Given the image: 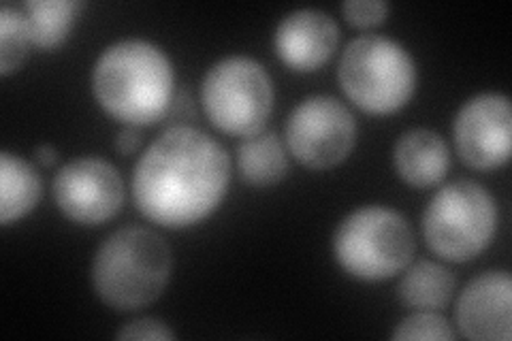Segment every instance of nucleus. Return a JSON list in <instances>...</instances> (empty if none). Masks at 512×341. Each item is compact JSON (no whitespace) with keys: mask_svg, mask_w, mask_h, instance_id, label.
Returning <instances> with one entry per match:
<instances>
[{"mask_svg":"<svg viewBox=\"0 0 512 341\" xmlns=\"http://www.w3.org/2000/svg\"><path fill=\"white\" fill-rule=\"evenodd\" d=\"M54 199L69 220L96 226L118 214L124 201V184L111 162L99 156H82L56 173Z\"/></svg>","mask_w":512,"mask_h":341,"instance_id":"9","label":"nucleus"},{"mask_svg":"<svg viewBox=\"0 0 512 341\" xmlns=\"http://www.w3.org/2000/svg\"><path fill=\"white\" fill-rule=\"evenodd\" d=\"M338 79L357 107L376 116H387L412 99L416 64L406 47L397 41L382 35H365L346 45Z\"/></svg>","mask_w":512,"mask_h":341,"instance_id":"5","label":"nucleus"},{"mask_svg":"<svg viewBox=\"0 0 512 341\" xmlns=\"http://www.w3.org/2000/svg\"><path fill=\"white\" fill-rule=\"evenodd\" d=\"M453 135L457 152L468 167L491 171L510 158L512 113L506 94L483 92L461 105Z\"/></svg>","mask_w":512,"mask_h":341,"instance_id":"10","label":"nucleus"},{"mask_svg":"<svg viewBox=\"0 0 512 341\" xmlns=\"http://www.w3.org/2000/svg\"><path fill=\"white\" fill-rule=\"evenodd\" d=\"M393 339H455V333L446 318L434 314L431 310H419L406 316L391 333Z\"/></svg>","mask_w":512,"mask_h":341,"instance_id":"19","label":"nucleus"},{"mask_svg":"<svg viewBox=\"0 0 512 341\" xmlns=\"http://www.w3.org/2000/svg\"><path fill=\"white\" fill-rule=\"evenodd\" d=\"M35 158L41 167H54L56 160H58V152L52 145H39L35 150Z\"/></svg>","mask_w":512,"mask_h":341,"instance_id":"23","label":"nucleus"},{"mask_svg":"<svg viewBox=\"0 0 512 341\" xmlns=\"http://www.w3.org/2000/svg\"><path fill=\"white\" fill-rule=\"evenodd\" d=\"M237 165L244 182L256 188L274 186L288 173L284 145L271 131H259L244 137L237 148Z\"/></svg>","mask_w":512,"mask_h":341,"instance_id":"15","label":"nucleus"},{"mask_svg":"<svg viewBox=\"0 0 512 341\" xmlns=\"http://www.w3.org/2000/svg\"><path fill=\"white\" fill-rule=\"evenodd\" d=\"M201 103L218 131L250 137L263 131L274 109V84L261 62L248 56H229L205 73Z\"/></svg>","mask_w":512,"mask_h":341,"instance_id":"7","label":"nucleus"},{"mask_svg":"<svg viewBox=\"0 0 512 341\" xmlns=\"http://www.w3.org/2000/svg\"><path fill=\"white\" fill-rule=\"evenodd\" d=\"M175 73L167 54L146 39L105 47L92 69L94 99L128 126L163 120L173 105Z\"/></svg>","mask_w":512,"mask_h":341,"instance_id":"2","label":"nucleus"},{"mask_svg":"<svg viewBox=\"0 0 512 341\" xmlns=\"http://www.w3.org/2000/svg\"><path fill=\"white\" fill-rule=\"evenodd\" d=\"M171 269L173 256L163 237L146 226H124L96 250L92 286L109 307L135 312L163 295Z\"/></svg>","mask_w":512,"mask_h":341,"instance_id":"3","label":"nucleus"},{"mask_svg":"<svg viewBox=\"0 0 512 341\" xmlns=\"http://www.w3.org/2000/svg\"><path fill=\"white\" fill-rule=\"evenodd\" d=\"M231 182L222 145L192 126H171L141 154L133 171V199L148 220L184 229L220 205Z\"/></svg>","mask_w":512,"mask_h":341,"instance_id":"1","label":"nucleus"},{"mask_svg":"<svg viewBox=\"0 0 512 341\" xmlns=\"http://www.w3.org/2000/svg\"><path fill=\"white\" fill-rule=\"evenodd\" d=\"M30 43L22 7L3 5L0 9V73L7 77L18 71L28 56Z\"/></svg>","mask_w":512,"mask_h":341,"instance_id":"18","label":"nucleus"},{"mask_svg":"<svg viewBox=\"0 0 512 341\" xmlns=\"http://www.w3.org/2000/svg\"><path fill=\"white\" fill-rule=\"evenodd\" d=\"M414 248L416 241L408 220L382 205L355 209L333 235L335 261L352 278L365 282H382L404 271Z\"/></svg>","mask_w":512,"mask_h":341,"instance_id":"4","label":"nucleus"},{"mask_svg":"<svg viewBox=\"0 0 512 341\" xmlns=\"http://www.w3.org/2000/svg\"><path fill=\"white\" fill-rule=\"evenodd\" d=\"M82 5L75 0H26L22 11L30 41L41 50H58L71 37V30Z\"/></svg>","mask_w":512,"mask_h":341,"instance_id":"17","label":"nucleus"},{"mask_svg":"<svg viewBox=\"0 0 512 341\" xmlns=\"http://www.w3.org/2000/svg\"><path fill=\"white\" fill-rule=\"evenodd\" d=\"M43 184L37 169L28 160L11 152L0 154V222L24 218L41 201Z\"/></svg>","mask_w":512,"mask_h":341,"instance_id":"14","label":"nucleus"},{"mask_svg":"<svg viewBox=\"0 0 512 341\" xmlns=\"http://www.w3.org/2000/svg\"><path fill=\"white\" fill-rule=\"evenodd\" d=\"M139 145H141V135L135 126H126L124 131L116 135V150L124 156H131L133 152H137Z\"/></svg>","mask_w":512,"mask_h":341,"instance_id":"22","label":"nucleus"},{"mask_svg":"<svg viewBox=\"0 0 512 341\" xmlns=\"http://www.w3.org/2000/svg\"><path fill=\"white\" fill-rule=\"evenodd\" d=\"M340 30L329 13L318 9H297L282 18L276 28L274 45L288 69L310 73L333 56Z\"/></svg>","mask_w":512,"mask_h":341,"instance_id":"12","label":"nucleus"},{"mask_svg":"<svg viewBox=\"0 0 512 341\" xmlns=\"http://www.w3.org/2000/svg\"><path fill=\"white\" fill-rule=\"evenodd\" d=\"M459 331L476 341L512 337V280L506 271H485L468 282L457 301Z\"/></svg>","mask_w":512,"mask_h":341,"instance_id":"11","label":"nucleus"},{"mask_svg":"<svg viewBox=\"0 0 512 341\" xmlns=\"http://www.w3.org/2000/svg\"><path fill=\"white\" fill-rule=\"evenodd\" d=\"M395 169L414 188H427L444 180L451 167L446 141L429 128H412L397 139L393 150Z\"/></svg>","mask_w":512,"mask_h":341,"instance_id":"13","label":"nucleus"},{"mask_svg":"<svg viewBox=\"0 0 512 341\" xmlns=\"http://www.w3.org/2000/svg\"><path fill=\"white\" fill-rule=\"evenodd\" d=\"M118 339H148V341H165L175 339V333L160 318H139L124 324L116 333Z\"/></svg>","mask_w":512,"mask_h":341,"instance_id":"21","label":"nucleus"},{"mask_svg":"<svg viewBox=\"0 0 512 341\" xmlns=\"http://www.w3.org/2000/svg\"><path fill=\"white\" fill-rule=\"evenodd\" d=\"M342 13L348 24L357 28H372L380 26L387 18L389 5L384 0H346Z\"/></svg>","mask_w":512,"mask_h":341,"instance_id":"20","label":"nucleus"},{"mask_svg":"<svg viewBox=\"0 0 512 341\" xmlns=\"http://www.w3.org/2000/svg\"><path fill=\"white\" fill-rule=\"evenodd\" d=\"M455 292V275L434 261L414 263L397 284V295L414 310H440Z\"/></svg>","mask_w":512,"mask_h":341,"instance_id":"16","label":"nucleus"},{"mask_svg":"<svg viewBox=\"0 0 512 341\" xmlns=\"http://www.w3.org/2000/svg\"><path fill=\"white\" fill-rule=\"evenodd\" d=\"M498 226V207L485 186L455 180L431 197L423 214L427 246L453 263H468L489 248Z\"/></svg>","mask_w":512,"mask_h":341,"instance_id":"6","label":"nucleus"},{"mask_svg":"<svg viewBox=\"0 0 512 341\" xmlns=\"http://www.w3.org/2000/svg\"><path fill=\"white\" fill-rule=\"evenodd\" d=\"M286 145L310 169L338 167L357 141V122L344 103L327 94L303 99L286 120Z\"/></svg>","mask_w":512,"mask_h":341,"instance_id":"8","label":"nucleus"}]
</instances>
